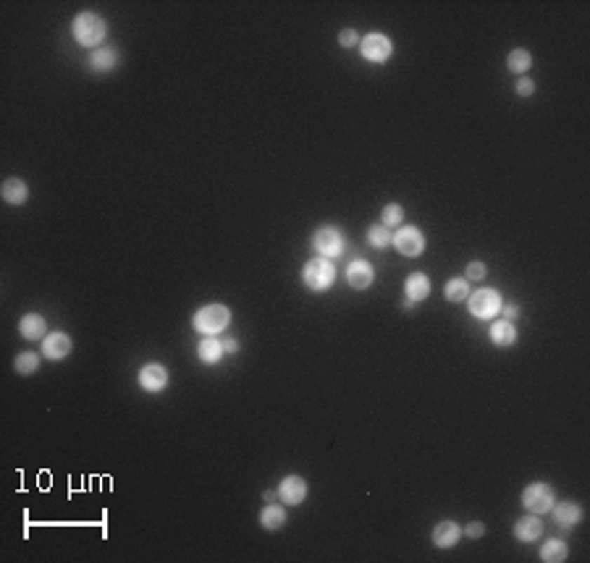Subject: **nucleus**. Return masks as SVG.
I'll return each instance as SVG.
<instances>
[{
    "label": "nucleus",
    "instance_id": "f257e3e1",
    "mask_svg": "<svg viewBox=\"0 0 590 563\" xmlns=\"http://www.w3.org/2000/svg\"><path fill=\"white\" fill-rule=\"evenodd\" d=\"M71 32H74V40L79 42L81 48H98V45L105 40V34H108V24H105L98 13L84 11V13H79V16L74 19Z\"/></svg>",
    "mask_w": 590,
    "mask_h": 563
},
{
    "label": "nucleus",
    "instance_id": "f03ea898",
    "mask_svg": "<svg viewBox=\"0 0 590 563\" xmlns=\"http://www.w3.org/2000/svg\"><path fill=\"white\" fill-rule=\"evenodd\" d=\"M192 323H194V330L202 333V336H218V333H223L229 327L231 312L223 304H208L197 309V315H194Z\"/></svg>",
    "mask_w": 590,
    "mask_h": 563
},
{
    "label": "nucleus",
    "instance_id": "7ed1b4c3",
    "mask_svg": "<svg viewBox=\"0 0 590 563\" xmlns=\"http://www.w3.org/2000/svg\"><path fill=\"white\" fill-rule=\"evenodd\" d=\"M333 278H336V267H333V262L326 257H315L310 259L307 265H304V270H302V280H304V286L310 288V291H328L330 286H333Z\"/></svg>",
    "mask_w": 590,
    "mask_h": 563
},
{
    "label": "nucleus",
    "instance_id": "20e7f679",
    "mask_svg": "<svg viewBox=\"0 0 590 563\" xmlns=\"http://www.w3.org/2000/svg\"><path fill=\"white\" fill-rule=\"evenodd\" d=\"M467 306H470V312L478 317V320H493V317L501 312L504 301H501L499 291H493V288H481V291H475V294L467 297Z\"/></svg>",
    "mask_w": 590,
    "mask_h": 563
},
{
    "label": "nucleus",
    "instance_id": "39448f33",
    "mask_svg": "<svg viewBox=\"0 0 590 563\" xmlns=\"http://www.w3.org/2000/svg\"><path fill=\"white\" fill-rule=\"evenodd\" d=\"M391 244L399 249V255H404V257H417V255H422V249H425V236L420 233V228L401 226L391 236Z\"/></svg>",
    "mask_w": 590,
    "mask_h": 563
},
{
    "label": "nucleus",
    "instance_id": "423d86ee",
    "mask_svg": "<svg viewBox=\"0 0 590 563\" xmlns=\"http://www.w3.org/2000/svg\"><path fill=\"white\" fill-rule=\"evenodd\" d=\"M522 506L530 511V514H549L551 506H554V490L551 484L535 482L530 487H525L522 493Z\"/></svg>",
    "mask_w": 590,
    "mask_h": 563
},
{
    "label": "nucleus",
    "instance_id": "0eeeda50",
    "mask_svg": "<svg viewBox=\"0 0 590 563\" xmlns=\"http://www.w3.org/2000/svg\"><path fill=\"white\" fill-rule=\"evenodd\" d=\"M360 53L365 60H370V63H386V60L391 58V53H394V45H391V40L386 37V34H368V37H362L360 42Z\"/></svg>",
    "mask_w": 590,
    "mask_h": 563
},
{
    "label": "nucleus",
    "instance_id": "6e6552de",
    "mask_svg": "<svg viewBox=\"0 0 590 563\" xmlns=\"http://www.w3.org/2000/svg\"><path fill=\"white\" fill-rule=\"evenodd\" d=\"M312 244H315V249L321 252V257L333 259L344 252V233H341L339 228H321V231L312 236Z\"/></svg>",
    "mask_w": 590,
    "mask_h": 563
},
{
    "label": "nucleus",
    "instance_id": "1a4fd4ad",
    "mask_svg": "<svg viewBox=\"0 0 590 563\" xmlns=\"http://www.w3.org/2000/svg\"><path fill=\"white\" fill-rule=\"evenodd\" d=\"M140 386L147 391V393H161L163 388L168 386V372L166 367L152 362V365H145L140 372Z\"/></svg>",
    "mask_w": 590,
    "mask_h": 563
},
{
    "label": "nucleus",
    "instance_id": "9d476101",
    "mask_svg": "<svg viewBox=\"0 0 590 563\" xmlns=\"http://www.w3.org/2000/svg\"><path fill=\"white\" fill-rule=\"evenodd\" d=\"M279 498L283 501V503L289 506H300L304 498H307V482L302 480V477L291 475V477H283L279 484Z\"/></svg>",
    "mask_w": 590,
    "mask_h": 563
},
{
    "label": "nucleus",
    "instance_id": "9b49d317",
    "mask_svg": "<svg viewBox=\"0 0 590 563\" xmlns=\"http://www.w3.org/2000/svg\"><path fill=\"white\" fill-rule=\"evenodd\" d=\"M373 278H375L373 265L370 262H365V259H354V262H349V267H347V283H349L351 288H357V291L370 288Z\"/></svg>",
    "mask_w": 590,
    "mask_h": 563
},
{
    "label": "nucleus",
    "instance_id": "f8f14e48",
    "mask_svg": "<svg viewBox=\"0 0 590 563\" xmlns=\"http://www.w3.org/2000/svg\"><path fill=\"white\" fill-rule=\"evenodd\" d=\"M404 291H407V306H415L417 301H425L430 294V278L425 273H412L404 283Z\"/></svg>",
    "mask_w": 590,
    "mask_h": 563
},
{
    "label": "nucleus",
    "instance_id": "ddd939ff",
    "mask_svg": "<svg viewBox=\"0 0 590 563\" xmlns=\"http://www.w3.org/2000/svg\"><path fill=\"white\" fill-rule=\"evenodd\" d=\"M71 351V338L66 333H51V336L42 341V354L53 359V362H60L66 359Z\"/></svg>",
    "mask_w": 590,
    "mask_h": 563
},
{
    "label": "nucleus",
    "instance_id": "4468645a",
    "mask_svg": "<svg viewBox=\"0 0 590 563\" xmlns=\"http://www.w3.org/2000/svg\"><path fill=\"white\" fill-rule=\"evenodd\" d=\"M460 540H462V529L457 522H441L438 527L433 529V543H436V548L449 550V548H454Z\"/></svg>",
    "mask_w": 590,
    "mask_h": 563
},
{
    "label": "nucleus",
    "instance_id": "2eb2a0df",
    "mask_svg": "<svg viewBox=\"0 0 590 563\" xmlns=\"http://www.w3.org/2000/svg\"><path fill=\"white\" fill-rule=\"evenodd\" d=\"M119 66V50L116 48H100L90 55V69L95 74H108Z\"/></svg>",
    "mask_w": 590,
    "mask_h": 563
},
{
    "label": "nucleus",
    "instance_id": "dca6fc26",
    "mask_svg": "<svg viewBox=\"0 0 590 563\" xmlns=\"http://www.w3.org/2000/svg\"><path fill=\"white\" fill-rule=\"evenodd\" d=\"M19 333L27 341H42V338H48L45 336L48 333V323L40 315H24L19 323Z\"/></svg>",
    "mask_w": 590,
    "mask_h": 563
},
{
    "label": "nucleus",
    "instance_id": "f3484780",
    "mask_svg": "<svg viewBox=\"0 0 590 563\" xmlns=\"http://www.w3.org/2000/svg\"><path fill=\"white\" fill-rule=\"evenodd\" d=\"M540 534H543V522L538 516H525V519L514 524V537L520 543H535Z\"/></svg>",
    "mask_w": 590,
    "mask_h": 563
},
{
    "label": "nucleus",
    "instance_id": "a211bd4d",
    "mask_svg": "<svg viewBox=\"0 0 590 563\" xmlns=\"http://www.w3.org/2000/svg\"><path fill=\"white\" fill-rule=\"evenodd\" d=\"M551 511H554V522L559 524V527H575L582 519V508L577 503H570V501L551 506Z\"/></svg>",
    "mask_w": 590,
    "mask_h": 563
},
{
    "label": "nucleus",
    "instance_id": "6ab92c4d",
    "mask_svg": "<svg viewBox=\"0 0 590 563\" xmlns=\"http://www.w3.org/2000/svg\"><path fill=\"white\" fill-rule=\"evenodd\" d=\"M490 341H493L496 346H501V348L514 346V341H517V327L511 325L509 320L493 323V325H490Z\"/></svg>",
    "mask_w": 590,
    "mask_h": 563
},
{
    "label": "nucleus",
    "instance_id": "aec40b11",
    "mask_svg": "<svg viewBox=\"0 0 590 563\" xmlns=\"http://www.w3.org/2000/svg\"><path fill=\"white\" fill-rule=\"evenodd\" d=\"M0 191H3V199H6L8 205H24V202L29 199V189H27V184L19 181V178H6Z\"/></svg>",
    "mask_w": 590,
    "mask_h": 563
},
{
    "label": "nucleus",
    "instance_id": "412c9836",
    "mask_svg": "<svg viewBox=\"0 0 590 563\" xmlns=\"http://www.w3.org/2000/svg\"><path fill=\"white\" fill-rule=\"evenodd\" d=\"M197 354H200V359L205 365H218L220 359H223V341H218L215 336H208L197 346Z\"/></svg>",
    "mask_w": 590,
    "mask_h": 563
},
{
    "label": "nucleus",
    "instance_id": "4be33fe9",
    "mask_svg": "<svg viewBox=\"0 0 590 563\" xmlns=\"http://www.w3.org/2000/svg\"><path fill=\"white\" fill-rule=\"evenodd\" d=\"M260 524L265 527V529H270V532H276V529H281V527L286 524V511L276 503H268L265 508H262Z\"/></svg>",
    "mask_w": 590,
    "mask_h": 563
},
{
    "label": "nucleus",
    "instance_id": "5701e85b",
    "mask_svg": "<svg viewBox=\"0 0 590 563\" xmlns=\"http://www.w3.org/2000/svg\"><path fill=\"white\" fill-rule=\"evenodd\" d=\"M567 555H570V550H567L564 540H549V543L540 548V561L546 563H561L567 561Z\"/></svg>",
    "mask_w": 590,
    "mask_h": 563
},
{
    "label": "nucleus",
    "instance_id": "b1692460",
    "mask_svg": "<svg viewBox=\"0 0 590 563\" xmlns=\"http://www.w3.org/2000/svg\"><path fill=\"white\" fill-rule=\"evenodd\" d=\"M507 66H509L511 74H528V71H530V66H532V55L525 48L511 50L509 60H507Z\"/></svg>",
    "mask_w": 590,
    "mask_h": 563
},
{
    "label": "nucleus",
    "instance_id": "393cba45",
    "mask_svg": "<svg viewBox=\"0 0 590 563\" xmlns=\"http://www.w3.org/2000/svg\"><path fill=\"white\" fill-rule=\"evenodd\" d=\"M467 297H470V283H467V278H451L449 283H446V299H449V301H464Z\"/></svg>",
    "mask_w": 590,
    "mask_h": 563
},
{
    "label": "nucleus",
    "instance_id": "a878e982",
    "mask_svg": "<svg viewBox=\"0 0 590 563\" xmlns=\"http://www.w3.org/2000/svg\"><path fill=\"white\" fill-rule=\"evenodd\" d=\"M13 367H16L19 375H32V372H37V367H40V356L34 354V351H24V354L16 356Z\"/></svg>",
    "mask_w": 590,
    "mask_h": 563
},
{
    "label": "nucleus",
    "instance_id": "bb28decb",
    "mask_svg": "<svg viewBox=\"0 0 590 563\" xmlns=\"http://www.w3.org/2000/svg\"><path fill=\"white\" fill-rule=\"evenodd\" d=\"M368 241H370V247H375V249H386L391 244V231L386 226H373L370 231H368Z\"/></svg>",
    "mask_w": 590,
    "mask_h": 563
},
{
    "label": "nucleus",
    "instance_id": "cd10ccee",
    "mask_svg": "<svg viewBox=\"0 0 590 563\" xmlns=\"http://www.w3.org/2000/svg\"><path fill=\"white\" fill-rule=\"evenodd\" d=\"M401 220H404V210H401V205H386L383 208V226H399Z\"/></svg>",
    "mask_w": 590,
    "mask_h": 563
},
{
    "label": "nucleus",
    "instance_id": "c85d7f7f",
    "mask_svg": "<svg viewBox=\"0 0 590 563\" xmlns=\"http://www.w3.org/2000/svg\"><path fill=\"white\" fill-rule=\"evenodd\" d=\"M339 45L341 48H354V45H360V34L354 29H344L339 34Z\"/></svg>",
    "mask_w": 590,
    "mask_h": 563
},
{
    "label": "nucleus",
    "instance_id": "c756f323",
    "mask_svg": "<svg viewBox=\"0 0 590 563\" xmlns=\"http://www.w3.org/2000/svg\"><path fill=\"white\" fill-rule=\"evenodd\" d=\"M485 273H488V270H485L483 262H470V265H467V280H483Z\"/></svg>",
    "mask_w": 590,
    "mask_h": 563
},
{
    "label": "nucleus",
    "instance_id": "7c9ffc66",
    "mask_svg": "<svg viewBox=\"0 0 590 563\" xmlns=\"http://www.w3.org/2000/svg\"><path fill=\"white\" fill-rule=\"evenodd\" d=\"M464 534H467V537H472V540H478V537H483V534H485V524H483V522L467 524V529H464Z\"/></svg>",
    "mask_w": 590,
    "mask_h": 563
},
{
    "label": "nucleus",
    "instance_id": "2f4dec72",
    "mask_svg": "<svg viewBox=\"0 0 590 563\" xmlns=\"http://www.w3.org/2000/svg\"><path fill=\"white\" fill-rule=\"evenodd\" d=\"M532 92H535V84H532L530 79H520V81H517V95H520V97H530Z\"/></svg>",
    "mask_w": 590,
    "mask_h": 563
},
{
    "label": "nucleus",
    "instance_id": "473e14b6",
    "mask_svg": "<svg viewBox=\"0 0 590 563\" xmlns=\"http://www.w3.org/2000/svg\"><path fill=\"white\" fill-rule=\"evenodd\" d=\"M504 312H507V320H509V323H514V320L520 317V309H517L514 304H507V309H504Z\"/></svg>",
    "mask_w": 590,
    "mask_h": 563
},
{
    "label": "nucleus",
    "instance_id": "72a5a7b5",
    "mask_svg": "<svg viewBox=\"0 0 590 563\" xmlns=\"http://www.w3.org/2000/svg\"><path fill=\"white\" fill-rule=\"evenodd\" d=\"M236 348H239V341H236V338H226V341H223V351H231V354H234Z\"/></svg>",
    "mask_w": 590,
    "mask_h": 563
},
{
    "label": "nucleus",
    "instance_id": "f704fd0d",
    "mask_svg": "<svg viewBox=\"0 0 590 563\" xmlns=\"http://www.w3.org/2000/svg\"><path fill=\"white\" fill-rule=\"evenodd\" d=\"M265 501L273 503V501H276V493H273V490H265Z\"/></svg>",
    "mask_w": 590,
    "mask_h": 563
}]
</instances>
